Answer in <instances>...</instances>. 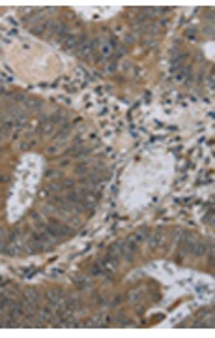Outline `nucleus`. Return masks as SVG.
Returning a JSON list of instances; mask_svg holds the SVG:
<instances>
[{
    "mask_svg": "<svg viewBox=\"0 0 215 338\" xmlns=\"http://www.w3.org/2000/svg\"><path fill=\"white\" fill-rule=\"evenodd\" d=\"M99 273H101V267L94 265V267H92V274H99Z\"/></svg>",
    "mask_w": 215,
    "mask_h": 338,
    "instance_id": "f257e3e1",
    "label": "nucleus"
}]
</instances>
